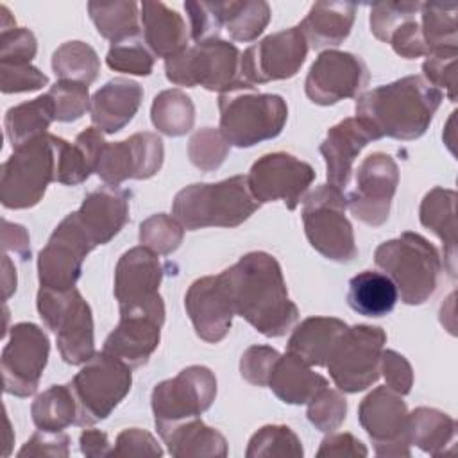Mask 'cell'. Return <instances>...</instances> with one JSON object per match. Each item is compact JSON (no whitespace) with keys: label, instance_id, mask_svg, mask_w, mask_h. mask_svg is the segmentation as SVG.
<instances>
[{"label":"cell","instance_id":"obj_1","mask_svg":"<svg viewBox=\"0 0 458 458\" xmlns=\"http://www.w3.org/2000/svg\"><path fill=\"white\" fill-rule=\"evenodd\" d=\"M231 299L234 315L245 318L258 333L276 338L286 335L299 318V308L277 259L268 252H249L218 274Z\"/></svg>","mask_w":458,"mask_h":458},{"label":"cell","instance_id":"obj_2","mask_svg":"<svg viewBox=\"0 0 458 458\" xmlns=\"http://www.w3.org/2000/svg\"><path fill=\"white\" fill-rule=\"evenodd\" d=\"M442 97L424 77L408 75L361 93L356 100V118L379 140L388 136L411 141L429 129Z\"/></svg>","mask_w":458,"mask_h":458},{"label":"cell","instance_id":"obj_3","mask_svg":"<svg viewBox=\"0 0 458 458\" xmlns=\"http://www.w3.org/2000/svg\"><path fill=\"white\" fill-rule=\"evenodd\" d=\"M261 204L250 193L247 175L220 182H195L182 188L172 202L175 220L186 231L204 227H236Z\"/></svg>","mask_w":458,"mask_h":458},{"label":"cell","instance_id":"obj_4","mask_svg":"<svg viewBox=\"0 0 458 458\" xmlns=\"http://www.w3.org/2000/svg\"><path fill=\"white\" fill-rule=\"evenodd\" d=\"M374 261L392 279L401 301L408 306L424 304L438 286L440 254L417 233L406 231L383 242L374 252Z\"/></svg>","mask_w":458,"mask_h":458},{"label":"cell","instance_id":"obj_5","mask_svg":"<svg viewBox=\"0 0 458 458\" xmlns=\"http://www.w3.org/2000/svg\"><path fill=\"white\" fill-rule=\"evenodd\" d=\"M240 63L242 52L238 47L215 38L188 45L182 52L165 59V73L175 86H202L222 95L250 89L242 79Z\"/></svg>","mask_w":458,"mask_h":458},{"label":"cell","instance_id":"obj_6","mask_svg":"<svg viewBox=\"0 0 458 458\" xmlns=\"http://www.w3.org/2000/svg\"><path fill=\"white\" fill-rule=\"evenodd\" d=\"M57 136L43 134L16 148L0 170V202L7 209L34 208L55 182Z\"/></svg>","mask_w":458,"mask_h":458},{"label":"cell","instance_id":"obj_7","mask_svg":"<svg viewBox=\"0 0 458 458\" xmlns=\"http://www.w3.org/2000/svg\"><path fill=\"white\" fill-rule=\"evenodd\" d=\"M220 132L225 141L238 148L274 140L281 134L288 106L283 97L274 93L231 91L218 97Z\"/></svg>","mask_w":458,"mask_h":458},{"label":"cell","instance_id":"obj_8","mask_svg":"<svg viewBox=\"0 0 458 458\" xmlns=\"http://www.w3.org/2000/svg\"><path fill=\"white\" fill-rule=\"evenodd\" d=\"M38 313L55 335L61 358L68 365H82L95 354L91 308L77 288L38 292Z\"/></svg>","mask_w":458,"mask_h":458},{"label":"cell","instance_id":"obj_9","mask_svg":"<svg viewBox=\"0 0 458 458\" xmlns=\"http://www.w3.org/2000/svg\"><path fill=\"white\" fill-rule=\"evenodd\" d=\"M132 385L131 367L106 351L95 352L68 383L77 401L75 426L104 420L123 401Z\"/></svg>","mask_w":458,"mask_h":458},{"label":"cell","instance_id":"obj_10","mask_svg":"<svg viewBox=\"0 0 458 458\" xmlns=\"http://www.w3.org/2000/svg\"><path fill=\"white\" fill-rule=\"evenodd\" d=\"M345 209L344 191L331 184L315 188L302 206V224L310 245L324 258L338 263H349L358 256L354 231Z\"/></svg>","mask_w":458,"mask_h":458},{"label":"cell","instance_id":"obj_11","mask_svg":"<svg viewBox=\"0 0 458 458\" xmlns=\"http://www.w3.org/2000/svg\"><path fill=\"white\" fill-rule=\"evenodd\" d=\"M385 344L386 333L377 326L358 324L347 327L326 361L338 390L356 394L376 383Z\"/></svg>","mask_w":458,"mask_h":458},{"label":"cell","instance_id":"obj_12","mask_svg":"<svg viewBox=\"0 0 458 458\" xmlns=\"http://www.w3.org/2000/svg\"><path fill=\"white\" fill-rule=\"evenodd\" d=\"M216 397V377L204 365H190L175 377L157 383L150 404L156 428H165L204 413Z\"/></svg>","mask_w":458,"mask_h":458},{"label":"cell","instance_id":"obj_13","mask_svg":"<svg viewBox=\"0 0 458 458\" xmlns=\"http://www.w3.org/2000/svg\"><path fill=\"white\" fill-rule=\"evenodd\" d=\"M95 242L79 222L77 213L66 215L50 234L38 256L39 284L52 290H72L82 274L86 256Z\"/></svg>","mask_w":458,"mask_h":458},{"label":"cell","instance_id":"obj_14","mask_svg":"<svg viewBox=\"0 0 458 458\" xmlns=\"http://www.w3.org/2000/svg\"><path fill=\"white\" fill-rule=\"evenodd\" d=\"M163 267L150 249L140 245L125 250L114 268V297L122 313H150L165 320V302L159 295Z\"/></svg>","mask_w":458,"mask_h":458},{"label":"cell","instance_id":"obj_15","mask_svg":"<svg viewBox=\"0 0 458 458\" xmlns=\"http://www.w3.org/2000/svg\"><path fill=\"white\" fill-rule=\"evenodd\" d=\"M48 352L50 342L39 326L32 322L14 324L0 358L4 392L16 397L32 395L47 367Z\"/></svg>","mask_w":458,"mask_h":458},{"label":"cell","instance_id":"obj_16","mask_svg":"<svg viewBox=\"0 0 458 458\" xmlns=\"http://www.w3.org/2000/svg\"><path fill=\"white\" fill-rule=\"evenodd\" d=\"M308 48L299 25L270 34L242 54V79L250 89L256 84L290 79L304 64Z\"/></svg>","mask_w":458,"mask_h":458},{"label":"cell","instance_id":"obj_17","mask_svg":"<svg viewBox=\"0 0 458 458\" xmlns=\"http://www.w3.org/2000/svg\"><path fill=\"white\" fill-rule=\"evenodd\" d=\"M408 408L403 395L388 386L369 392L358 406V420L377 456H410Z\"/></svg>","mask_w":458,"mask_h":458},{"label":"cell","instance_id":"obj_18","mask_svg":"<svg viewBox=\"0 0 458 458\" xmlns=\"http://www.w3.org/2000/svg\"><path fill=\"white\" fill-rule=\"evenodd\" d=\"M315 179L310 163L288 154L270 152L252 163L247 182L259 204L283 200L293 211Z\"/></svg>","mask_w":458,"mask_h":458},{"label":"cell","instance_id":"obj_19","mask_svg":"<svg viewBox=\"0 0 458 458\" xmlns=\"http://www.w3.org/2000/svg\"><path fill=\"white\" fill-rule=\"evenodd\" d=\"M399 184V168L392 156L374 152L356 170V188L345 197L349 211L363 224L379 227L388 220Z\"/></svg>","mask_w":458,"mask_h":458},{"label":"cell","instance_id":"obj_20","mask_svg":"<svg viewBox=\"0 0 458 458\" xmlns=\"http://www.w3.org/2000/svg\"><path fill=\"white\" fill-rule=\"evenodd\" d=\"M369 82V68L351 52L324 50L311 64L304 91L318 106H333L344 98L358 97Z\"/></svg>","mask_w":458,"mask_h":458},{"label":"cell","instance_id":"obj_21","mask_svg":"<svg viewBox=\"0 0 458 458\" xmlns=\"http://www.w3.org/2000/svg\"><path fill=\"white\" fill-rule=\"evenodd\" d=\"M163 141L154 132H136L127 140L106 143L95 174L111 186L127 179H150L163 166Z\"/></svg>","mask_w":458,"mask_h":458},{"label":"cell","instance_id":"obj_22","mask_svg":"<svg viewBox=\"0 0 458 458\" xmlns=\"http://www.w3.org/2000/svg\"><path fill=\"white\" fill-rule=\"evenodd\" d=\"M184 308L200 340L218 344L229 333L234 310L220 276L193 281L184 295Z\"/></svg>","mask_w":458,"mask_h":458},{"label":"cell","instance_id":"obj_23","mask_svg":"<svg viewBox=\"0 0 458 458\" xmlns=\"http://www.w3.org/2000/svg\"><path fill=\"white\" fill-rule=\"evenodd\" d=\"M376 140H379V136L356 116L333 125L320 143V154L327 170V184L345 191L351 181L354 159L370 141Z\"/></svg>","mask_w":458,"mask_h":458},{"label":"cell","instance_id":"obj_24","mask_svg":"<svg viewBox=\"0 0 458 458\" xmlns=\"http://www.w3.org/2000/svg\"><path fill=\"white\" fill-rule=\"evenodd\" d=\"M163 322L150 313H122L118 326L107 335L102 351L120 358L131 369L143 367L159 345Z\"/></svg>","mask_w":458,"mask_h":458},{"label":"cell","instance_id":"obj_25","mask_svg":"<svg viewBox=\"0 0 458 458\" xmlns=\"http://www.w3.org/2000/svg\"><path fill=\"white\" fill-rule=\"evenodd\" d=\"M129 199L131 191L111 184L98 186L84 197L75 213L95 245L107 243L127 224Z\"/></svg>","mask_w":458,"mask_h":458},{"label":"cell","instance_id":"obj_26","mask_svg":"<svg viewBox=\"0 0 458 458\" xmlns=\"http://www.w3.org/2000/svg\"><path fill=\"white\" fill-rule=\"evenodd\" d=\"M143 98V88L131 79L114 77L98 88L89 102L93 127L104 134L122 131L138 113Z\"/></svg>","mask_w":458,"mask_h":458},{"label":"cell","instance_id":"obj_27","mask_svg":"<svg viewBox=\"0 0 458 458\" xmlns=\"http://www.w3.org/2000/svg\"><path fill=\"white\" fill-rule=\"evenodd\" d=\"M141 27L147 48L154 57H174L188 47L190 30L182 16L161 2H143Z\"/></svg>","mask_w":458,"mask_h":458},{"label":"cell","instance_id":"obj_28","mask_svg":"<svg viewBox=\"0 0 458 458\" xmlns=\"http://www.w3.org/2000/svg\"><path fill=\"white\" fill-rule=\"evenodd\" d=\"M354 16L356 5L351 2H315L299 29L315 50L338 47L351 34Z\"/></svg>","mask_w":458,"mask_h":458},{"label":"cell","instance_id":"obj_29","mask_svg":"<svg viewBox=\"0 0 458 458\" xmlns=\"http://www.w3.org/2000/svg\"><path fill=\"white\" fill-rule=\"evenodd\" d=\"M102 134L97 127H88L77 134L73 143L57 136L55 182L77 186L95 172L100 152L107 143Z\"/></svg>","mask_w":458,"mask_h":458},{"label":"cell","instance_id":"obj_30","mask_svg":"<svg viewBox=\"0 0 458 458\" xmlns=\"http://www.w3.org/2000/svg\"><path fill=\"white\" fill-rule=\"evenodd\" d=\"M456 199L454 190L435 186L419 208L420 224L442 240L444 267L451 277H456Z\"/></svg>","mask_w":458,"mask_h":458},{"label":"cell","instance_id":"obj_31","mask_svg":"<svg viewBox=\"0 0 458 458\" xmlns=\"http://www.w3.org/2000/svg\"><path fill=\"white\" fill-rule=\"evenodd\" d=\"M349 326L335 317L304 318L292 333L286 352L301 358L310 367H326V361Z\"/></svg>","mask_w":458,"mask_h":458},{"label":"cell","instance_id":"obj_32","mask_svg":"<svg viewBox=\"0 0 458 458\" xmlns=\"http://www.w3.org/2000/svg\"><path fill=\"white\" fill-rule=\"evenodd\" d=\"M168 447V453L177 458L188 456H227V440L215 428L206 426L199 417L186 419L157 429Z\"/></svg>","mask_w":458,"mask_h":458},{"label":"cell","instance_id":"obj_33","mask_svg":"<svg viewBox=\"0 0 458 458\" xmlns=\"http://www.w3.org/2000/svg\"><path fill=\"white\" fill-rule=\"evenodd\" d=\"M267 386L286 404H308L327 386V379L313 372L301 358L286 352L276 361Z\"/></svg>","mask_w":458,"mask_h":458},{"label":"cell","instance_id":"obj_34","mask_svg":"<svg viewBox=\"0 0 458 458\" xmlns=\"http://www.w3.org/2000/svg\"><path fill=\"white\" fill-rule=\"evenodd\" d=\"M399 299L397 288L392 279L376 270H363L349 281L347 304L352 311L363 317L388 315Z\"/></svg>","mask_w":458,"mask_h":458},{"label":"cell","instance_id":"obj_35","mask_svg":"<svg viewBox=\"0 0 458 458\" xmlns=\"http://www.w3.org/2000/svg\"><path fill=\"white\" fill-rule=\"evenodd\" d=\"M55 120V106L48 93L13 106L7 109L4 125L7 140L11 141L13 148L47 134L50 123Z\"/></svg>","mask_w":458,"mask_h":458},{"label":"cell","instance_id":"obj_36","mask_svg":"<svg viewBox=\"0 0 458 458\" xmlns=\"http://www.w3.org/2000/svg\"><path fill=\"white\" fill-rule=\"evenodd\" d=\"M88 13L97 32L113 45L136 39L141 29L140 5L132 0L89 2Z\"/></svg>","mask_w":458,"mask_h":458},{"label":"cell","instance_id":"obj_37","mask_svg":"<svg viewBox=\"0 0 458 458\" xmlns=\"http://www.w3.org/2000/svg\"><path fill=\"white\" fill-rule=\"evenodd\" d=\"M408 435L410 444L428 454L442 456L456 435V422L440 410L420 406L408 415Z\"/></svg>","mask_w":458,"mask_h":458},{"label":"cell","instance_id":"obj_38","mask_svg":"<svg viewBox=\"0 0 458 458\" xmlns=\"http://www.w3.org/2000/svg\"><path fill=\"white\" fill-rule=\"evenodd\" d=\"M32 422L41 431H63L77 422V401L68 385H54L41 392L30 406Z\"/></svg>","mask_w":458,"mask_h":458},{"label":"cell","instance_id":"obj_39","mask_svg":"<svg viewBox=\"0 0 458 458\" xmlns=\"http://www.w3.org/2000/svg\"><path fill=\"white\" fill-rule=\"evenodd\" d=\"M154 127L166 136H182L193 129L195 106L181 89H165L156 95L150 107Z\"/></svg>","mask_w":458,"mask_h":458},{"label":"cell","instance_id":"obj_40","mask_svg":"<svg viewBox=\"0 0 458 458\" xmlns=\"http://www.w3.org/2000/svg\"><path fill=\"white\" fill-rule=\"evenodd\" d=\"M52 70L59 81H75L89 86L100 72V59L84 41H66L52 54Z\"/></svg>","mask_w":458,"mask_h":458},{"label":"cell","instance_id":"obj_41","mask_svg":"<svg viewBox=\"0 0 458 458\" xmlns=\"http://www.w3.org/2000/svg\"><path fill=\"white\" fill-rule=\"evenodd\" d=\"M456 4L422 2L420 4V30L429 54L447 48H458L456 38Z\"/></svg>","mask_w":458,"mask_h":458},{"label":"cell","instance_id":"obj_42","mask_svg":"<svg viewBox=\"0 0 458 458\" xmlns=\"http://www.w3.org/2000/svg\"><path fill=\"white\" fill-rule=\"evenodd\" d=\"M270 5L263 0L224 2V25L234 41H254L270 21Z\"/></svg>","mask_w":458,"mask_h":458},{"label":"cell","instance_id":"obj_43","mask_svg":"<svg viewBox=\"0 0 458 458\" xmlns=\"http://www.w3.org/2000/svg\"><path fill=\"white\" fill-rule=\"evenodd\" d=\"M304 449L299 437L281 424H268L258 429L247 445V458H268V456H302Z\"/></svg>","mask_w":458,"mask_h":458},{"label":"cell","instance_id":"obj_44","mask_svg":"<svg viewBox=\"0 0 458 458\" xmlns=\"http://www.w3.org/2000/svg\"><path fill=\"white\" fill-rule=\"evenodd\" d=\"M184 238V227L170 215L157 213L140 225V243L156 254L168 256L179 249Z\"/></svg>","mask_w":458,"mask_h":458},{"label":"cell","instance_id":"obj_45","mask_svg":"<svg viewBox=\"0 0 458 458\" xmlns=\"http://www.w3.org/2000/svg\"><path fill=\"white\" fill-rule=\"evenodd\" d=\"M229 143L222 136L220 129L204 127L197 131L188 141V157L193 166L202 172L216 170L229 154Z\"/></svg>","mask_w":458,"mask_h":458},{"label":"cell","instance_id":"obj_46","mask_svg":"<svg viewBox=\"0 0 458 458\" xmlns=\"http://www.w3.org/2000/svg\"><path fill=\"white\" fill-rule=\"evenodd\" d=\"M347 413V401L338 390L324 388L308 403V420L322 433H333L342 426Z\"/></svg>","mask_w":458,"mask_h":458},{"label":"cell","instance_id":"obj_47","mask_svg":"<svg viewBox=\"0 0 458 458\" xmlns=\"http://www.w3.org/2000/svg\"><path fill=\"white\" fill-rule=\"evenodd\" d=\"M106 63L111 70L129 75H150L154 68L152 52L138 39L111 45L106 55Z\"/></svg>","mask_w":458,"mask_h":458},{"label":"cell","instance_id":"obj_48","mask_svg":"<svg viewBox=\"0 0 458 458\" xmlns=\"http://www.w3.org/2000/svg\"><path fill=\"white\" fill-rule=\"evenodd\" d=\"M50 98L55 106L57 122H75L86 111H89V91L88 86L75 81H57L48 89Z\"/></svg>","mask_w":458,"mask_h":458},{"label":"cell","instance_id":"obj_49","mask_svg":"<svg viewBox=\"0 0 458 458\" xmlns=\"http://www.w3.org/2000/svg\"><path fill=\"white\" fill-rule=\"evenodd\" d=\"M422 2H377L370 7V32L388 43L390 34L408 18L419 14Z\"/></svg>","mask_w":458,"mask_h":458},{"label":"cell","instance_id":"obj_50","mask_svg":"<svg viewBox=\"0 0 458 458\" xmlns=\"http://www.w3.org/2000/svg\"><path fill=\"white\" fill-rule=\"evenodd\" d=\"M195 43L215 39L224 25V2H184Z\"/></svg>","mask_w":458,"mask_h":458},{"label":"cell","instance_id":"obj_51","mask_svg":"<svg viewBox=\"0 0 458 458\" xmlns=\"http://www.w3.org/2000/svg\"><path fill=\"white\" fill-rule=\"evenodd\" d=\"M456 59H458V48H447V50H438L429 54L422 63V72L426 81L437 89L444 88L451 102H456V88H458Z\"/></svg>","mask_w":458,"mask_h":458},{"label":"cell","instance_id":"obj_52","mask_svg":"<svg viewBox=\"0 0 458 458\" xmlns=\"http://www.w3.org/2000/svg\"><path fill=\"white\" fill-rule=\"evenodd\" d=\"M279 352L268 345H250L240 360L242 377L254 386H267Z\"/></svg>","mask_w":458,"mask_h":458},{"label":"cell","instance_id":"obj_53","mask_svg":"<svg viewBox=\"0 0 458 458\" xmlns=\"http://www.w3.org/2000/svg\"><path fill=\"white\" fill-rule=\"evenodd\" d=\"M38 52L36 36L25 27L0 32V63L27 64Z\"/></svg>","mask_w":458,"mask_h":458},{"label":"cell","instance_id":"obj_54","mask_svg":"<svg viewBox=\"0 0 458 458\" xmlns=\"http://www.w3.org/2000/svg\"><path fill=\"white\" fill-rule=\"evenodd\" d=\"M48 84V77L30 63L9 64L0 63V89L2 93L36 91Z\"/></svg>","mask_w":458,"mask_h":458},{"label":"cell","instance_id":"obj_55","mask_svg":"<svg viewBox=\"0 0 458 458\" xmlns=\"http://www.w3.org/2000/svg\"><path fill=\"white\" fill-rule=\"evenodd\" d=\"M379 374H383L386 386L399 395H406L413 386V370L410 361L392 349H383L379 361Z\"/></svg>","mask_w":458,"mask_h":458},{"label":"cell","instance_id":"obj_56","mask_svg":"<svg viewBox=\"0 0 458 458\" xmlns=\"http://www.w3.org/2000/svg\"><path fill=\"white\" fill-rule=\"evenodd\" d=\"M394 52L404 59H417L429 55V48L424 41L420 23L415 18L404 20L388 38Z\"/></svg>","mask_w":458,"mask_h":458},{"label":"cell","instance_id":"obj_57","mask_svg":"<svg viewBox=\"0 0 458 458\" xmlns=\"http://www.w3.org/2000/svg\"><path fill=\"white\" fill-rule=\"evenodd\" d=\"M163 449L157 440L145 429H123L114 442L109 456H161Z\"/></svg>","mask_w":458,"mask_h":458},{"label":"cell","instance_id":"obj_58","mask_svg":"<svg viewBox=\"0 0 458 458\" xmlns=\"http://www.w3.org/2000/svg\"><path fill=\"white\" fill-rule=\"evenodd\" d=\"M70 438L63 431H41L38 429L25 445L18 451V456H61L70 454Z\"/></svg>","mask_w":458,"mask_h":458},{"label":"cell","instance_id":"obj_59","mask_svg":"<svg viewBox=\"0 0 458 458\" xmlns=\"http://www.w3.org/2000/svg\"><path fill=\"white\" fill-rule=\"evenodd\" d=\"M369 451L351 433H329L317 451V456H367Z\"/></svg>","mask_w":458,"mask_h":458},{"label":"cell","instance_id":"obj_60","mask_svg":"<svg viewBox=\"0 0 458 458\" xmlns=\"http://www.w3.org/2000/svg\"><path fill=\"white\" fill-rule=\"evenodd\" d=\"M2 249L4 252L13 250L21 261L30 259V240L25 227L2 220Z\"/></svg>","mask_w":458,"mask_h":458},{"label":"cell","instance_id":"obj_61","mask_svg":"<svg viewBox=\"0 0 458 458\" xmlns=\"http://www.w3.org/2000/svg\"><path fill=\"white\" fill-rule=\"evenodd\" d=\"M79 445L86 456H109V440L107 435L100 429H84L79 437Z\"/></svg>","mask_w":458,"mask_h":458},{"label":"cell","instance_id":"obj_62","mask_svg":"<svg viewBox=\"0 0 458 458\" xmlns=\"http://www.w3.org/2000/svg\"><path fill=\"white\" fill-rule=\"evenodd\" d=\"M2 283H4V299L7 301L13 292L16 290V270H14V265L11 263L9 256L4 252L2 256Z\"/></svg>","mask_w":458,"mask_h":458}]
</instances>
